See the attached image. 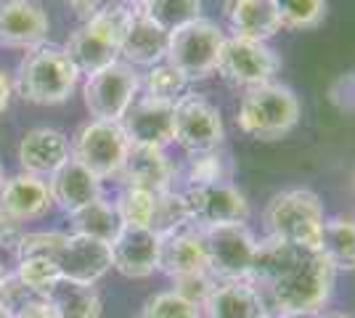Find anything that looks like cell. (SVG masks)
Masks as SVG:
<instances>
[{"label": "cell", "instance_id": "cell-25", "mask_svg": "<svg viewBox=\"0 0 355 318\" xmlns=\"http://www.w3.org/2000/svg\"><path fill=\"white\" fill-rule=\"evenodd\" d=\"M69 226H72V233H80V236H90V239L112 244L117 239L119 228H122V220H119L114 202L104 199V194H101V197H96L93 202H88V204H83L80 210H74L72 215H69Z\"/></svg>", "mask_w": 355, "mask_h": 318}, {"label": "cell", "instance_id": "cell-29", "mask_svg": "<svg viewBox=\"0 0 355 318\" xmlns=\"http://www.w3.org/2000/svg\"><path fill=\"white\" fill-rule=\"evenodd\" d=\"M146 14L164 32H175L202 19V0H144Z\"/></svg>", "mask_w": 355, "mask_h": 318}, {"label": "cell", "instance_id": "cell-42", "mask_svg": "<svg viewBox=\"0 0 355 318\" xmlns=\"http://www.w3.org/2000/svg\"><path fill=\"white\" fill-rule=\"evenodd\" d=\"M315 318H350V316H345V313H337V310H331V313H329V310H324V313H318Z\"/></svg>", "mask_w": 355, "mask_h": 318}, {"label": "cell", "instance_id": "cell-40", "mask_svg": "<svg viewBox=\"0 0 355 318\" xmlns=\"http://www.w3.org/2000/svg\"><path fill=\"white\" fill-rule=\"evenodd\" d=\"M19 239H21V228H19V223L8 220L6 215H0V247H3V249H16Z\"/></svg>", "mask_w": 355, "mask_h": 318}, {"label": "cell", "instance_id": "cell-23", "mask_svg": "<svg viewBox=\"0 0 355 318\" xmlns=\"http://www.w3.org/2000/svg\"><path fill=\"white\" fill-rule=\"evenodd\" d=\"M225 24L228 35L244 40H263V43L284 30L276 0H228Z\"/></svg>", "mask_w": 355, "mask_h": 318}, {"label": "cell", "instance_id": "cell-2", "mask_svg": "<svg viewBox=\"0 0 355 318\" xmlns=\"http://www.w3.org/2000/svg\"><path fill=\"white\" fill-rule=\"evenodd\" d=\"M16 258H48L56 263L61 281L96 287L112 268V247L90 236L64 231H35L21 233Z\"/></svg>", "mask_w": 355, "mask_h": 318}, {"label": "cell", "instance_id": "cell-6", "mask_svg": "<svg viewBox=\"0 0 355 318\" xmlns=\"http://www.w3.org/2000/svg\"><path fill=\"white\" fill-rule=\"evenodd\" d=\"M125 27H128V11L125 6L106 11V14L90 16L85 19L77 30L67 37L64 51L80 77L96 75L104 67L114 64L119 59V48H122V37H125Z\"/></svg>", "mask_w": 355, "mask_h": 318}, {"label": "cell", "instance_id": "cell-39", "mask_svg": "<svg viewBox=\"0 0 355 318\" xmlns=\"http://www.w3.org/2000/svg\"><path fill=\"white\" fill-rule=\"evenodd\" d=\"M16 318H56L51 303L45 297H32L30 303H24L19 310L14 313Z\"/></svg>", "mask_w": 355, "mask_h": 318}, {"label": "cell", "instance_id": "cell-21", "mask_svg": "<svg viewBox=\"0 0 355 318\" xmlns=\"http://www.w3.org/2000/svg\"><path fill=\"white\" fill-rule=\"evenodd\" d=\"M202 318H273L263 289L247 281H218L207 303L202 305Z\"/></svg>", "mask_w": 355, "mask_h": 318}, {"label": "cell", "instance_id": "cell-4", "mask_svg": "<svg viewBox=\"0 0 355 318\" xmlns=\"http://www.w3.org/2000/svg\"><path fill=\"white\" fill-rule=\"evenodd\" d=\"M80 82L67 51L56 46H37L24 53L14 77V93L37 106H56L72 98Z\"/></svg>", "mask_w": 355, "mask_h": 318}, {"label": "cell", "instance_id": "cell-22", "mask_svg": "<svg viewBox=\"0 0 355 318\" xmlns=\"http://www.w3.org/2000/svg\"><path fill=\"white\" fill-rule=\"evenodd\" d=\"M159 271L173 279L191 276V273H205L207 268V247H205V231L202 228L186 226L175 228L173 233L162 236V258H159Z\"/></svg>", "mask_w": 355, "mask_h": 318}, {"label": "cell", "instance_id": "cell-31", "mask_svg": "<svg viewBox=\"0 0 355 318\" xmlns=\"http://www.w3.org/2000/svg\"><path fill=\"white\" fill-rule=\"evenodd\" d=\"M231 181V159L223 149L189 154L186 162V186L189 183H220Z\"/></svg>", "mask_w": 355, "mask_h": 318}, {"label": "cell", "instance_id": "cell-12", "mask_svg": "<svg viewBox=\"0 0 355 318\" xmlns=\"http://www.w3.org/2000/svg\"><path fill=\"white\" fill-rule=\"evenodd\" d=\"M223 141H225V125H223V114L218 106L202 93L193 91L178 98L173 143L180 152H212V149H223Z\"/></svg>", "mask_w": 355, "mask_h": 318}, {"label": "cell", "instance_id": "cell-26", "mask_svg": "<svg viewBox=\"0 0 355 318\" xmlns=\"http://www.w3.org/2000/svg\"><path fill=\"white\" fill-rule=\"evenodd\" d=\"M56 318H101L104 316V300L96 287L88 284H72L59 281L45 294Z\"/></svg>", "mask_w": 355, "mask_h": 318}, {"label": "cell", "instance_id": "cell-33", "mask_svg": "<svg viewBox=\"0 0 355 318\" xmlns=\"http://www.w3.org/2000/svg\"><path fill=\"white\" fill-rule=\"evenodd\" d=\"M284 30H313L324 21L326 0H276Z\"/></svg>", "mask_w": 355, "mask_h": 318}, {"label": "cell", "instance_id": "cell-34", "mask_svg": "<svg viewBox=\"0 0 355 318\" xmlns=\"http://www.w3.org/2000/svg\"><path fill=\"white\" fill-rule=\"evenodd\" d=\"M138 318H202V308L183 300L173 289H164L148 297Z\"/></svg>", "mask_w": 355, "mask_h": 318}, {"label": "cell", "instance_id": "cell-28", "mask_svg": "<svg viewBox=\"0 0 355 318\" xmlns=\"http://www.w3.org/2000/svg\"><path fill=\"white\" fill-rule=\"evenodd\" d=\"M191 88L189 77L178 69L175 64L164 59L154 67H148L146 75L141 77V91L148 98H157V101H167V104H175L178 98H183Z\"/></svg>", "mask_w": 355, "mask_h": 318}, {"label": "cell", "instance_id": "cell-17", "mask_svg": "<svg viewBox=\"0 0 355 318\" xmlns=\"http://www.w3.org/2000/svg\"><path fill=\"white\" fill-rule=\"evenodd\" d=\"M51 19L40 0H0V46L32 51L43 46Z\"/></svg>", "mask_w": 355, "mask_h": 318}, {"label": "cell", "instance_id": "cell-9", "mask_svg": "<svg viewBox=\"0 0 355 318\" xmlns=\"http://www.w3.org/2000/svg\"><path fill=\"white\" fill-rule=\"evenodd\" d=\"M138 96H141V75L133 64L122 59L104 67L96 75L85 77L83 85V101L90 120L119 122Z\"/></svg>", "mask_w": 355, "mask_h": 318}, {"label": "cell", "instance_id": "cell-27", "mask_svg": "<svg viewBox=\"0 0 355 318\" xmlns=\"http://www.w3.org/2000/svg\"><path fill=\"white\" fill-rule=\"evenodd\" d=\"M318 252L334 265L337 273L355 271V218L347 215L326 218Z\"/></svg>", "mask_w": 355, "mask_h": 318}, {"label": "cell", "instance_id": "cell-3", "mask_svg": "<svg viewBox=\"0 0 355 318\" xmlns=\"http://www.w3.org/2000/svg\"><path fill=\"white\" fill-rule=\"evenodd\" d=\"M263 223L266 236L282 239L308 252H318L326 223L324 202L313 188H284L268 199Z\"/></svg>", "mask_w": 355, "mask_h": 318}, {"label": "cell", "instance_id": "cell-41", "mask_svg": "<svg viewBox=\"0 0 355 318\" xmlns=\"http://www.w3.org/2000/svg\"><path fill=\"white\" fill-rule=\"evenodd\" d=\"M11 98H14V80L6 75V69H0V114L11 106Z\"/></svg>", "mask_w": 355, "mask_h": 318}, {"label": "cell", "instance_id": "cell-13", "mask_svg": "<svg viewBox=\"0 0 355 318\" xmlns=\"http://www.w3.org/2000/svg\"><path fill=\"white\" fill-rule=\"evenodd\" d=\"M207 268L215 281H247L252 273V260L257 249V236L247 223L207 228Z\"/></svg>", "mask_w": 355, "mask_h": 318}, {"label": "cell", "instance_id": "cell-36", "mask_svg": "<svg viewBox=\"0 0 355 318\" xmlns=\"http://www.w3.org/2000/svg\"><path fill=\"white\" fill-rule=\"evenodd\" d=\"M215 284H218V281L212 279V273H209V271L191 273V276H180V279H173V292H178L183 300L193 303L196 308H202V305L207 303L209 294H212Z\"/></svg>", "mask_w": 355, "mask_h": 318}, {"label": "cell", "instance_id": "cell-15", "mask_svg": "<svg viewBox=\"0 0 355 318\" xmlns=\"http://www.w3.org/2000/svg\"><path fill=\"white\" fill-rule=\"evenodd\" d=\"M112 247V268L125 279H148L159 271L162 236L146 226H122Z\"/></svg>", "mask_w": 355, "mask_h": 318}, {"label": "cell", "instance_id": "cell-1", "mask_svg": "<svg viewBox=\"0 0 355 318\" xmlns=\"http://www.w3.org/2000/svg\"><path fill=\"white\" fill-rule=\"evenodd\" d=\"M337 284V271L321 252L302 249L279 281L263 289L273 318H315L324 313Z\"/></svg>", "mask_w": 355, "mask_h": 318}, {"label": "cell", "instance_id": "cell-37", "mask_svg": "<svg viewBox=\"0 0 355 318\" xmlns=\"http://www.w3.org/2000/svg\"><path fill=\"white\" fill-rule=\"evenodd\" d=\"M32 297H37V294H32L30 289L19 281L16 273H8V276L3 279V284H0V305L8 308L11 313H16L24 303H30Z\"/></svg>", "mask_w": 355, "mask_h": 318}, {"label": "cell", "instance_id": "cell-19", "mask_svg": "<svg viewBox=\"0 0 355 318\" xmlns=\"http://www.w3.org/2000/svg\"><path fill=\"white\" fill-rule=\"evenodd\" d=\"M16 157L21 173L48 178L72 157V149H69V138L56 127H30L19 141Z\"/></svg>", "mask_w": 355, "mask_h": 318}, {"label": "cell", "instance_id": "cell-11", "mask_svg": "<svg viewBox=\"0 0 355 318\" xmlns=\"http://www.w3.org/2000/svg\"><path fill=\"white\" fill-rule=\"evenodd\" d=\"M189 223L202 231L250 220V202L231 181L189 183L183 191Z\"/></svg>", "mask_w": 355, "mask_h": 318}, {"label": "cell", "instance_id": "cell-44", "mask_svg": "<svg viewBox=\"0 0 355 318\" xmlns=\"http://www.w3.org/2000/svg\"><path fill=\"white\" fill-rule=\"evenodd\" d=\"M6 276H8V271H6V263L0 260V284H3V279H6Z\"/></svg>", "mask_w": 355, "mask_h": 318}, {"label": "cell", "instance_id": "cell-7", "mask_svg": "<svg viewBox=\"0 0 355 318\" xmlns=\"http://www.w3.org/2000/svg\"><path fill=\"white\" fill-rule=\"evenodd\" d=\"M228 32L212 19H196L191 24L170 32L167 40V61L175 64L189 82H199L218 75V61Z\"/></svg>", "mask_w": 355, "mask_h": 318}, {"label": "cell", "instance_id": "cell-35", "mask_svg": "<svg viewBox=\"0 0 355 318\" xmlns=\"http://www.w3.org/2000/svg\"><path fill=\"white\" fill-rule=\"evenodd\" d=\"M189 223V212H186V202L183 194L170 188L157 194V207H154V220H151V231H157L159 236L173 233L175 228Z\"/></svg>", "mask_w": 355, "mask_h": 318}, {"label": "cell", "instance_id": "cell-10", "mask_svg": "<svg viewBox=\"0 0 355 318\" xmlns=\"http://www.w3.org/2000/svg\"><path fill=\"white\" fill-rule=\"evenodd\" d=\"M282 69V59L273 48L263 40H244L228 35L218 61V75L241 91L273 82Z\"/></svg>", "mask_w": 355, "mask_h": 318}, {"label": "cell", "instance_id": "cell-5", "mask_svg": "<svg viewBox=\"0 0 355 318\" xmlns=\"http://www.w3.org/2000/svg\"><path fill=\"white\" fill-rule=\"evenodd\" d=\"M302 106L297 93L282 82H266L244 91L236 109V125L244 136L257 141H279L300 122Z\"/></svg>", "mask_w": 355, "mask_h": 318}, {"label": "cell", "instance_id": "cell-46", "mask_svg": "<svg viewBox=\"0 0 355 318\" xmlns=\"http://www.w3.org/2000/svg\"><path fill=\"white\" fill-rule=\"evenodd\" d=\"M3 178H6V175H3V167H0V183H3Z\"/></svg>", "mask_w": 355, "mask_h": 318}, {"label": "cell", "instance_id": "cell-20", "mask_svg": "<svg viewBox=\"0 0 355 318\" xmlns=\"http://www.w3.org/2000/svg\"><path fill=\"white\" fill-rule=\"evenodd\" d=\"M119 181H122V186H133V188L162 194V191L175 188L178 167L170 159L167 149L133 146L128 159H125L122 173H119Z\"/></svg>", "mask_w": 355, "mask_h": 318}, {"label": "cell", "instance_id": "cell-43", "mask_svg": "<svg viewBox=\"0 0 355 318\" xmlns=\"http://www.w3.org/2000/svg\"><path fill=\"white\" fill-rule=\"evenodd\" d=\"M0 318H16V316L8 310V308H3V305H0Z\"/></svg>", "mask_w": 355, "mask_h": 318}, {"label": "cell", "instance_id": "cell-45", "mask_svg": "<svg viewBox=\"0 0 355 318\" xmlns=\"http://www.w3.org/2000/svg\"><path fill=\"white\" fill-rule=\"evenodd\" d=\"M350 191H353V197H355V173H353V178H350Z\"/></svg>", "mask_w": 355, "mask_h": 318}, {"label": "cell", "instance_id": "cell-16", "mask_svg": "<svg viewBox=\"0 0 355 318\" xmlns=\"http://www.w3.org/2000/svg\"><path fill=\"white\" fill-rule=\"evenodd\" d=\"M130 146H151V149H167L173 146L175 133V104L157 101L148 96H138L133 106L119 120Z\"/></svg>", "mask_w": 355, "mask_h": 318}, {"label": "cell", "instance_id": "cell-14", "mask_svg": "<svg viewBox=\"0 0 355 318\" xmlns=\"http://www.w3.org/2000/svg\"><path fill=\"white\" fill-rule=\"evenodd\" d=\"M128 11V27L119 48V59L138 67H154L159 61L167 59V40L170 32H164L151 16L146 14V3L144 0H128L125 3Z\"/></svg>", "mask_w": 355, "mask_h": 318}, {"label": "cell", "instance_id": "cell-32", "mask_svg": "<svg viewBox=\"0 0 355 318\" xmlns=\"http://www.w3.org/2000/svg\"><path fill=\"white\" fill-rule=\"evenodd\" d=\"M16 276L37 297H45L61 281V273L56 268V263L48 258H21L19 265H16Z\"/></svg>", "mask_w": 355, "mask_h": 318}, {"label": "cell", "instance_id": "cell-18", "mask_svg": "<svg viewBox=\"0 0 355 318\" xmlns=\"http://www.w3.org/2000/svg\"><path fill=\"white\" fill-rule=\"evenodd\" d=\"M53 207V199L48 191V181L19 173L11 178H3L0 183V215H6L14 223L40 220Z\"/></svg>", "mask_w": 355, "mask_h": 318}, {"label": "cell", "instance_id": "cell-30", "mask_svg": "<svg viewBox=\"0 0 355 318\" xmlns=\"http://www.w3.org/2000/svg\"><path fill=\"white\" fill-rule=\"evenodd\" d=\"M114 207H117V215H119V220H122V226L151 228L154 207H157V194H154V191H144V188H133V186H125V188L119 191Z\"/></svg>", "mask_w": 355, "mask_h": 318}, {"label": "cell", "instance_id": "cell-8", "mask_svg": "<svg viewBox=\"0 0 355 318\" xmlns=\"http://www.w3.org/2000/svg\"><path fill=\"white\" fill-rule=\"evenodd\" d=\"M69 149L77 162H83L101 181H109L119 178L133 146L119 122L88 120L77 127V133L69 141Z\"/></svg>", "mask_w": 355, "mask_h": 318}, {"label": "cell", "instance_id": "cell-24", "mask_svg": "<svg viewBox=\"0 0 355 318\" xmlns=\"http://www.w3.org/2000/svg\"><path fill=\"white\" fill-rule=\"evenodd\" d=\"M45 181H48V191H51L53 204L67 215H72L74 210H80L83 204L93 202L96 197H101V178L96 173H90L83 162H77L74 157H69Z\"/></svg>", "mask_w": 355, "mask_h": 318}, {"label": "cell", "instance_id": "cell-38", "mask_svg": "<svg viewBox=\"0 0 355 318\" xmlns=\"http://www.w3.org/2000/svg\"><path fill=\"white\" fill-rule=\"evenodd\" d=\"M69 6V11L74 16H80L83 21L90 19V16L106 14V11H114V8H122L128 0H64Z\"/></svg>", "mask_w": 355, "mask_h": 318}]
</instances>
